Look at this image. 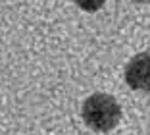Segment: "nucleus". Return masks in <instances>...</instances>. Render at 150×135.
I'll return each mask as SVG.
<instances>
[{"label": "nucleus", "instance_id": "nucleus-2", "mask_svg": "<svg viewBox=\"0 0 150 135\" xmlns=\"http://www.w3.org/2000/svg\"><path fill=\"white\" fill-rule=\"evenodd\" d=\"M148 50L133 56L125 68V81L135 91H148Z\"/></svg>", "mask_w": 150, "mask_h": 135}, {"label": "nucleus", "instance_id": "nucleus-1", "mask_svg": "<svg viewBox=\"0 0 150 135\" xmlns=\"http://www.w3.org/2000/svg\"><path fill=\"white\" fill-rule=\"evenodd\" d=\"M83 120L94 131H112L121 120V106L108 93H94L83 102Z\"/></svg>", "mask_w": 150, "mask_h": 135}]
</instances>
